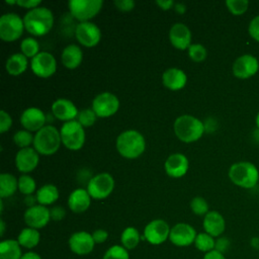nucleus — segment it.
I'll list each match as a JSON object with an SVG mask.
<instances>
[{
  "mask_svg": "<svg viewBox=\"0 0 259 259\" xmlns=\"http://www.w3.org/2000/svg\"><path fill=\"white\" fill-rule=\"evenodd\" d=\"M24 27L23 18L16 13H5L0 17V37L6 42H12L18 39Z\"/></svg>",
  "mask_w": 259,
  "mask_h": 259,
  "instance_id": "obj_8",
  "label": "nucleus"
},
{
  "mask_svg": "<svg viewBox=\"0 0 259 259\" xmlns=\"http://www.w3.org/2000/svg\"><path fill=\"white\" fill-rule=\"evenodd\" d=\"M174 9H175V11H176L177 13L183 14V13L186 11V6H185L184 4H182V3H175Z\"/></svg>",
  "mask_w": 259,
  "mask_h": 259,
  "instance_id": "obj_53",
  "label": "nucleus"
},
{
  "mask_svg": "<svg viewBox=\"0 0 259 259\" xmlns=\"http://www.w3.org/2000/svg\"><path fill=\"white\" fill-rule=\"evenodd\" d=\"M228 176L235 185L251 189L254 188L259 181V170L252 162L240 161L231 165Z\"/></svg>",
  "mask_w": 259,
  "mask_h": 259,
  "instance_id": "obj_2",
  "label": "nucleus"
},
{
  "mask_svg": "<svg viewBox=\"0 0 259 259\" xmlns=\"http://www.w3.org/2000/svg\"><path fill=\"white\" fill-rule=\"evenodd\" d=\"M258 254H259V250H258Z\"/></svg>",
  "mask_w": 259,
  "mask_h": 259,
  "instance_id": "obj_58",
  "label": "nucleus"
},
{
  "mask_svg": "<svg viewBox=\"0 0 259 259\" xmlns=\"http://www.w3.org/2000/svg\"><path fill=\"white\" fill-rule=\"evenodd\" d=\"M102 259H130V251L120 244H115L107 248Z\"/></svg>",
  "mask_w": 259,
  "mask_h": 259,
  "instance_id": "obj_35",
  "label": "nucleus"
},
{
  "mask_svg": "<svg viewBox=\"0 0 259 259\" xmlns=\"http://www.w3.org/2000/svg\"><path fill=\"white\" fill-rule=\"evenodd\" d=\"M114 5L119 11L128 12L135 8L136 3L134 0H115Z\"/></svg>",
  "mask_w": 259,
  "mask_h": 259,
  "instance_id": "obj_45",
  "label": "nucleus"
},
{
  "mask_svg": "<svg viewBox=\"0 0 259 259\" xmlns=\"http://www.w3.org/2000/svg\"><path fill=\"white\" fill-rule=\"evenodd\" d=\"M24 202H25V204H26L28 207H31V206L37 204L36 196H35V195H32V194L26 195L25 198H24Z\"/></svg>",
  "mask_w": 259,
  "mask_h": 259,
  "instance_id": "obj_52",
  "label": "nucleus"
},
{
  "mask_svg": "<svg viewBox=\"0 0 259 259\" xmlns=\"http://www.w3.org/2000/svg\"><path fill=\"white\" fill-rule=\"evenodd\" d=\"M231 247V241L229 240V238L221 236L219 238H215V245H214V250L226 254L229 249Z\"/></svg>",
  "mask_w": 259,
  "mask_h": 259,
  "instance_id": "obj_44",
  "label": "nucleus"
},
{
  "mask_svg": "<svg viewBox=\"0 0 259 259\" xmlns=\"http://www.w3.org/2000/svg\"><path fill=\"white\" fill-rule=\"evenodd\" d=\"M86 189L91 198L104 199L113 191L114 179L109 173H99L89 179Z\"/></svg>",
  "mask_w": 259,
  "mask_h": 259,
  "instance_id": "obj_9",
  "label": "nucleus"
},
{
  "mask_svg": "<svg viewBox=\"0 0 259 259\" xmlns=\"http://www.w3.org/2000/svg\"><path fill=\"white\" fill-rule=\"evenodd\" d=\"M248 33L252 39L259 42V14L251 19L248 25Z\"/></svg>",
  "mask_w": 259,
  "mask_h": 259,
  "instance_id": "obj_42",
  "label": "nucleus"
},
{
  "mask_svg": "<svg viewBox=\"0 0 259 259\" xmlns=\"http://www.w3.org/2000/svg\"><path fill=\"white\" fill-rule=\"evenodd\" d=\"M119 108V100L113 93L102 92L92 100V109L97 117H109Z\"/></svg>",
  "mask_w": 259,
  "mask_h": 259,
  "instance_id": "obj_11",
  "label": "nucleus"
},
{
  "mask_svg": "<svg viewBox=\"0 0 259 259\" xmlns=\"http://www.w3.org/2000/svg\"><path fill=\"white\" fill-rule=\"evenodd\" d=\"M102 0H70L68 7L70 14L80 22L90 21L101 10Z\"/></svg>",
  "mask_w": 259,
  "mask_h": 259,
  "instance_id": "obj_7",
  "label": "nucleus"
},
{
  "mask_svg": "<svg viewBox=\"0 0 259 259\" xmlns=\"http://www.w3.org/2000/svg\"><path fill=\"white\" fill-rule=\"evenodd\" d=\"M169 40L171 45L181 51L188 50L191 45V31L182 22L174 23L169 30Z\"/></svg>",
  "mask_w": 259,
  "mask_h": 259,
  "instance_id": "obj_20",
  "label": "nucleus"
},
{
  "mask_svg": "<svg viewBox=\"0 0 259 259\" xmlns=\"http://www.w3.org/2000/svg\"><path fill=\"white\" fill-rule=\"evenodd\" d=\"M191 211L199 217H204L209 211V206L207 201L201 196H195L190 201Z\"/></svg>",
  "mask_w": 259,
  "mask_h": 259,
  "instance_id": "obj_38",
  "label": "nucleus"
},
{
  "mask_svg": "<svg viewBox=\"0 0 259 259\" xmlns=\"http://www.w3.org/2000/svg\"><path fill=\"white\" fill-rule=\"evenodd\" d=\"M24 27L27 32L34 36L46 35L53 27V12L44 6L28 10L23 17Z\"/></svg>",
  "mask_w": 259,
  "mask_h": 259,
  "instance_id": "obj_1",
  "label": "nucleus"
},
{
  "mask_svg": "<svg viewBox=\"0 0 259 259\" xmlns=\"http://www.w3.org/2000/svg\"><path fill=\"white\" fill-rule=\"evenodd\" d=\"M259 71V61L252 54H244L238 57L232 66L233 75L238 79H248Z\"/></svg>",
  "mask_w": 259,
  "mask_h": 259,
  "instance_id": "obj_13",
  "label": "nucleus"
},
{
  "mask_svg": "<svg viewBox=\"0 0 259 259\" xmlns=\"http://www.w3.org/2000/svg\"><path fill=\"white\" fill-rule=\"evenodd\" d=\"M170 230L171 228L166 221L162 219H156L146 225L142 238L149 244L158 246L169 240Z\"/></svg>",
  "mask_w": 259,
  "mask_h": 259,
  "instance_id": "obj_10",
  "label": "nucleus"
},
{
  "mask_svg": "<svg viewBox=\"0 0 259 259\" xmlns=\"http://www.w3.org/2000/svg\"><path fill=\"white\" fill-rule=\"evenodd\" d=\"M156 4L162 9V10H169L171 8H174V1L172 0H157Z\"/></svg>",
  "mask_w": 259,
  "mask_h": 259,
  "instance_id": "obj_50",
  "label": "nucleus"
},
{
  "mask_svg": "<svg viewBox=\"0 0 259 259\" xmlns=\"http://www.w3.org/2000/svg\"><path fill=\"white\" fill-rule=\"evenodd\" d=\"M95 242L93 240L92 234L86 231H78L73 233L69 240L68 246L72 253L78 256H86L89 255L95 246Z\"/></svg>",
  "mask_w": 259,
  "mask_h": 259,
  "instance_id": "obj_16",
  "label": "nucleus"
},
{
  "mask_svg": "<svg viewBox=\"0 0 259 259\" xmlns=\"http://www.w3.org/2000/svg\"><path fill=\"white\" fill-rule=\"evenodd\" d=\"M59 189L54 184H45L36 191L37 204L47 206L56 202L59 198Z\"/></svg>",
  "mask_w": 259,
  "mask_h": 259,
  "instance_id": "obj_30",
  "label": "nucleus"
},
{
  "mask_svg": "<svg viewBox=\"0 0 259 259\" xmlns=\"http://www.w3.org/2000/svg\"><path fill=\"white\" fill-rule=\"evenodd\" d=\"M32 73L40 78H49L57 71V61L49 52H39L30 61Z\"/></svg>",
  "mask_w": 259,
  "mask_h": 259,
  "instance_id": "obj_12",
  "label": "nucleus"
},
{
  "mask_svg": "<svg viewBox=\"0 0 259 259\" xmlns=\"http://www.w3.org/2000/svg\"><path fill=\"white\" fill-rule=\"evenodd\" d=\"M60 135L62 144L72 151L80 150L85 143L84 127L75 119L64 122Z\"/></svg>",
  "mask_w": 259,
  "mask_h": 259,
  "instance_id": "obj_6",
  "label": "nucleus"
},
{
  "mask_svg": "<svg viewBox=\"0 0 259 259\" xmlns=\"http://www.w3.org/2000/svg\"><path fill=\"white\" fill-rule=\"evenodd\" d=\"M50 213H51V220H53L55 222L62 221L66 217V210L61 205H57V206L52 207L50 209Z\"/></svg>",
  "mask_w": 259,
  "mask_h": 259,
  "instance_id": "obj_46",
  "label": "nucleus"
},
{
  "mask_svg": "<svg viewBox=\"0 0 259 259\" xmlns=\"http://www.w3.org/2000/svg\"><path fill=\"white\" fill-rule=\"evenodd\" d=\"M91 204V196L87 189L77 188L73 190L68 197V206L75 213L86 211Z\"/></svg>",
  "mask_w": 259,
  "mask_h": 259,
  "instance_id": "obj_24",
  "label": "nucleus"
},
{
  "mask_svg": "<svg viewBox=\"0 0 259 259\" xmlns=\"http://www.w3.org/2000/svg\"><path fill=\"white\" fill-rule=\"evenodd\" d=\"M203 232L209 234L213 238L223 236L226 230V221L222 213L217 210H209L202 220Z\"/></svg>",
  "mask_w": 259,
  "mask_h": 259,
  "instance_id": "obj_22",
  "label": "nucleus"
},
{
  "mask_svg": "<svg viewBox=\"0 0 259 259\" xmlns=\"http://www.w3.org/2000/svg\"><path fill=\"white\" fill-rule=\"evenodd\" d=\"M4 232H5V223H4V221L1 219V221H0V236H1V237L4 236Z\"/></svg>",
  "mask_w": 259,
  "mask_h": 259,
  "instance_id": "obj_55",
  "label": "nucleus"
},
{
  "mask_svg": "<svg viewBox=\"0 0 259 259\" xmlns=\"http://www.w3.org/2000/svg\"><path fill=\"white\" fill-rule=\"evenodd\" d=\"M250 245L253 249L259 250V238L258 237H253L250 241Z\"/></svg>",
  "mask_w": 259,
  "mask_h": 259,
  "instance_id": "obj_54",
  "label": "nucleus"
},
{
  "mask_svg": "<svg viewBox=\"0 0 259 259\" xmlns=\"http://www.w3.org/2000/svg\"><path fill=\"white\" fill-rule=\"evenodd\" d=\"M52 113L58 119L66 122L74 120L78 116L79 111L71 100L66 98H59L52 104Z\"/></svg>",
  "mask_w": 259,
  "mask_h": 259,
  "instance_id": "obj_23",
  "label": "nucleus"
},
{
  "mask_svg": "<svg viewBox=\"0 0 259 259\" xmlns=\"http://www.w3.org/2000/svg\"><path fill=\"white\" fill-rule=\"evenodd\" d=\"M202 259H227V257L225 254H223L217 250H212V251L204 254Z\"/></svg>",
  "mask_w": 259,
  "mask_h": 259,
  "instance_id": "obj_49",
  "label": "nucleus"
},
{
  "mask_svg": "<svg viewBox=\"0 0 259 259\" xmlns=\"http://www.w3.org/2000/svg\"><path fill=\"white\" fill-rule=\"evenodd\" d=\"M62 144L60 131L54 125H45L34 135L33 148L35 151L42 156L54 155Z\"/></svg>",
  "mask_w": 259,
  "mask_h": 259,
  "instance_id": "obj_5",
  "label": "nucleus"
},
{
  "mask_svg": "<svg viewBox=\"0 0 259 259\" xmlns=\"http://www.w3.org/2000/svg\"><path fill=\"white\" fill-rule=\"evenodd\" d=\"M255 123H256V127L259 130V111H258V113L256 114V117H255Z\"/></svg>",
  "mask_w": 259,
  "mask_h": 259,
  "instance_id": "obj_56",
  "label": "nucleus"
},
{
  "mask_svg": "<svg viewBox=\"0 0 259 259\" xmlns=\"http://www.w3.org/2000/svg\"><path fill=\"white\" fill-rule=\"evenodd\" d=\"M95 244H102L108 239V232L104 229H97L92 233Z\"/></svg>",
  "mask_w": 259,
  "mask_h": 259,
  "instance_id": "obj_47",
  "label": "nucleus"
},
{
  "mask_svg": "<svg viewBox=\"0 0 259 259\" xmlns=\"http://www.w3.org/2000/svg\"><path fill=\"white\" fill-rule=\"evenodd\" d=\"M189 167L188 159L181 153H174L170 155L164 164L165 171L168 176L173 178H179L186 174Z\"/></svg>",
  "mask_w": 259,
  "mask_h": 259,
  "instance_id": "obj_21",
  "label": "nucleus"
},
{
  "mask_svg": "<svg viewBox=\"0 0 259 259\" xmlns=\"http://www.w3.org/2000/svg\"><path fill=\"white\" fill-rule=\"evenodd\" d=\"M18 189V179L10 173L0 174V197L1 199L12 196Z\"/></svg>",
  "mask_w": 259,
  "mask_h": 259,
  "instance_id": "obj_32",
  "label": "nucleus"
},
{
  "mask_svg": "<svg viewBox=\"0 0 259 259\" xmlns=\"http://www.w3.org/2000/svg\"><path fill=\"white\" fill-rule=\"evenodd\" d=\"M28 66L27 58L22 53H15L5 62V70L11 76H19L25 72Z\"/></svg>",
  "mask_w": 259,
  "mask_h": 259,
  "instance_id": "obj_27",
  "label": "nucleus"
},
{
  "mask_svg": "<svg viewBox=\"0 0 259 259\" xmlns=\"http://www.w3.org/2000/svg\"><path fill=\"white\" fill-rule=\"evenodd\" d=\"M21 259H42L41 256L35 251H27L23 253Z\"/></svg>",
  "mask_w": 259,
  "mask_h": 259,
  "instance_id": "obj_51",
  "label": "nucleus"
},
{
  "mask_svg": "<svg viewBox=\"0 0 259 259\" xmlns=\"http://www.w3.org/2000/svg\"><path fill=\"white\" fill-rule=\"evenodd\" d=\"M40 3H41L40 0H16V5L22 8H27L29 10L38 7Z\"/></svg>",
  "mask_w": 259,
  "mask_h": 259,
  "instance_id": "obj_48",
  "label": "nucleus"
},
{
  "mask_svg": "<svg viewBox=\"0 0 259 259\" xmlns=\"http://www.w3.org/2000/svg\"><path fill=\"white\" fill-rule=\"evenodd\" d=\"M204 132L203 121L193 115L183 114L174 121V133L181 142L193 143L199 140Z\"/></svg>",
  "mask_w": 259,
  "mask_h": 259,
  "instance_id": "obj_4",
  "label": "nucleus"
},
{
  "mask_svg": "<svg viewBox=\"0 0 259 259\" xmlns=\"http://www.w3.org/2000/svg\"><path fill=\"white\" fill-rule=\"evenodd\" d=\"M61 60L63 65L68 69H76L78 68L83 60V52L81 48L77 45H69L67 46L61 55Z\"/></svg>",
  "mask_w": 259,
  "mask_h": 259,
  "instance_id": "obj_26",
  "label": "nucleus"
},
{
  "mask_svg": "<svg viewBox=\"0 0 259 259\" xmlns=\"http://www.w3.org/2000/svg\"><path fill=\"white\" fill-rule=\"evenodd\" d=\"M187 82V76L185 72L178 68H169L162 74L163 85L172 90L177 91L182 89Z\"/></svg>",
  "mask_w": 259,
  "mask_h": 259,
  "instance_id": "obj_25",
  "label": "nucleus"
},
{
  "mask_svg": "<svg viewBox=\"0 0 259 259\" xmlns=\"http://www.w3.org/2000/svg\"><path fill=\"white\" fill-rule=\"evenodd\" d=\"M197 236L196 230L187 223H178L170 230L169 241L176 247L184 248L194 244Z\"/></svg>",
  "mask_w": 259,
  "mask_h": 259,
  "instance_id": "obj_14",
  "label": "nucleus"
},
{
  "mask_svg": "<svg viewBox=\"0 0 259 259\" xmlns=\"http://www.w3.org/2000/svg\"><path fill=\"white\" fill-rule=\"evenodd\" d=\"M142 240V235L135 227H126L120 234V245L128 251L136 249Z\"/></svg>",
  "mask_w": 259,
  "mask_h": 259,
  "instance_id": "obj_31",
  "label": "nucleus"
},
{
  "mask_svg": "<svg viewBox=\"0 0 259 259\" xmlns=\"http://www.w3.org/2000/svg\"><path fill=\"white\" fill-rule=\"evenodd\" d=\"M188 56L193 62H202L207 56L206 49L200 44H191L188 48Z\"/></svg>",
  "mask_w": 259,
  "mask_h": 259,
  "instance_id": "obj_41",
  "label": "nucleus"
},
{
  "mask_svg": "<svg viewBox=\"0 0 259 259\" xmlns=\"http://www.w3.org/2000/svg\"><path fill=\"white\" fill-rule=\"evenodd\" d=\"M33 140H34V136H32L31 132L26 130L17 131L13 136L14 144L20 149L28 148L31 144H33Z\"/></svg>",
  "mask_w": 259,
  "mask_h": 259,
  "instance_id": "obj_36",
  "label": "nucleus"
},
{
  "mask_svg": "<svg viewBox=\"0 0 259 259\" xmlns=\"http://www.w3.org/2000/svg\"><path fill=\"white\" fill-rule=\"evenodd\" d=\"M215 245V238L210 236L209 234L205 232L197 233V236L194 241V247L202 252L203 254H206L212 250H214Z\"/></svg>",
  "mask_w": 259,
  "mask_h": 259,
  "instance_id": "obj_33",
  "label": "nucleus"
},
{
  "mask_svg": "<svg viewBox=\"0 0 259 259\" xmlns=\"http://www.w3.org/2000/svg\"><path fill=\"white\" fill-rule=\"evenodd\" d=\"M7 4H16V0H14V1H9V0H6L5 1Z\"/></svg>",
  "mask_w": 259,
  "mask_h": 259,
  "instance_id": "obj_57",
  "label": "nucleus"
},
{
  "mask_svg": "<svg viewBox=\"0 0 259 259\" xmlns=\"http://www.w3.org/2000/svg\"><path fill=\"white\" fill-rule=\"evenodd\" d=\"M96 118H97V115L92 108H85V109H82L81 111H79L78 116H77V121L83 127H88L95 123Z\"/></svg>",
  "mask_w": 259,
  "mask_h": 259,
  "instance_id": "obj_40",
  "label": "nucleus"
},
{
  "mask_svg": "<svg viewBox=\"0 0 259 259\" xmlns=\"http://www.w3.org/2000/svg\"><path fill=\"white\" fill-rule=\"evenodd\" d=\"M22 248L15 239H6L0 242V259H21Z\"/></svg>",
  "mask_w": 259,
  "mask_h": 259,
  "instance_id": "obj_29",
  "label": "nucleus"
},
{
  "mask_svg": "<svg viewBox=\"0 0 259 259\" xmlns=\"http://www.w3.org/2000/svg\"><path fill=\"white\" fill-rule=\"evenodd\" d=\"M75 36L82 46L92 48L100 41L101 31L100 28L91 21L79 22L75 28Z\"/></svg>",
  "mask_w": 259,
  "mask_h": 259,
  "instance_id": "obj_15",
  "label": "nucleus"
},
{
  "mask_svg": "<svg viewBox=\"0 0 259 259\" xmlns=\"http://www.w3.org/2000/svg\"><path fill=\"white\" fill-rule=\"evenodd\" d=\"M20 51L26 58H33L39 53V44L33 37H25L20 42Z\"/></svg>",
  "mask_w": 259,
  "mask_h": 259,
  "instance_id": "obj_34",
  "label": "nucleus"
},
{
  "mask_svg": "<svg viewBox=\"0 0 259 259\" xmlns=\"http://www.w3.org/2000/svg\"><path fill=\"white\" fill-rule=\"evenodd\" d=\"M16 240L21 248L32 251L40 242V233L38 230L26 227L20 231Z\"/></svg>",
  "mask_w": 259,
  "mask_h": 259,
  "instance_id": "obj_28",
  "label": "nucleus"
},
{
  "mask_svg": "<svg viewBox=\"0 0 259 259\" xmlns=\"http://www.w3.org/2000/svg\"><path fill=\"white\" fill-rule=\"evenodd\" d=\"M24 223L27 227L40 230L45 228L51 221L50 209L47 206L35 204L31 207H27L23 214Z\"/></svg>",
  "mask_w": 259,
  "mask_h": 259,
  "instance_id": "obj_17",
  "label": "nucleus"
},
{
  "mask_svg": "<svg viewBox=\"0 0 259 259\" xmlns=\"http://www.w3.org/2000/svg\"><path fill=\"white\" fill-rule=\"evenodd\" d=\"M12 125V118L5 110L0 111V133H6Z\"/></svg>",
  "mask_w": 259,
  "mask_h": 259,
  "instance_id": "obj_43",
  "label": "nucleus"
},
{
  "mask_svg": "<svg viewBox=\"0 0 259 259\" xmlns=\"http://www.w3.org/2000/svg\"><path fill=\"white\" fill-rule=\"evenodd\" d=\"M39 162V154L34 148L28 147L20 149L15 156V166L22 173L33 171Z\"/></svg>",
  "mask_w": 259,
  "mask_h": 259,
  "instance_id": "obj_19",
  "label": "nucleus"
},
{
  "mask_svg": "<svg viewBox=\"0 0 259 259\" xmlns=\"http://www.w3.org/2000/svg\"><path fill=\"white\" fill-rule=\"evenodd\" d=\"M145 149V138L136 130H126L116 139V150L123 158L136 159L144 153Z\"/></svg>",
  "mask_w": 259,
  "mask_h": 259,
  "instance_id": "obj_3",
  "label": "nucleus"
},
{
  "mask_svg": "<svg viewBox=\"0 0 259 259\" xmlns=\"http://www.w3.org/2000/svg\"><path fill=\"white\" fill-rule=\"evenodd\" d=\"M35 187L36 183L31 176L23 174L18 178V190L25 196L32 194L35 190Z\"/></svg>",
  "mask_w": 259,
  "mask_h": 259,
  "instance_id": "obj_37",
  "label": "nucleus"
},
{
  "mask_svg": "<svg viewBox=\"0 0 259 259\" xmlns=\"http://www.w3.org/2000/svg\"><path fill=\"white\" fill-rule=\"evenodd\" d=\"M225 4L233 15H242L249 8V1L247 0H227Z\"/></svg>",
  "mask_w": 259,
  "mask_h": 259,
  "instance_id": "obj_39",
  "label": "nucleus"
},
{
  "mask_svg": "<svg viewBox=\"0 0 259 259\" xmlns=\"http://www.w3.org/2000/svg\"><path fill=\"white\" fill-rule=\"evenodd\" d=\"M47 116L45 112L37 107H28L20 115V123L24 130L29 132H38L45 126Z\"/></svg>",
  "mask_w": 259,
  "mask_h": 259,
  "instance_id": "obj_18",
  "label": "nucleus"
}]
</instances>
